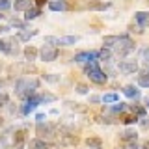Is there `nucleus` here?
Returning a JSON list of instances; mask_svg holds the SVG:
<instances>
[{
  "label": "nucleus",
  "instance_id": "nucleus-1",
  "mask_svg": "<svg viewBox=\"0 0 149 149\" xmlns=\"http://www.w3.org/2000/svg\"><path fill=\"white\" fill-rule=\"evenodd\" d=\"M39 88V80L37 78H30V77H24L21 80H17L15 84V90H17V95L21 99H30L34 97V91Z\"/></svg>",
  "mask_w": 149,
  "mask_h": 149
},
{
  "label": "nucleus",
  "instance_id": "nucleus-2",
  "mask_svg": "<svg viewBox=\"0 0 149 149\" xmlns=\"http://www.w3.org/2000/svg\"><path fill=\"white\" fill-rule=\"evenodd\" d=\"M86 74H88V78H90L91 82H95V84H104L106 82V74L101 71V67H99V63H97V60H91V62H88L86 65Z\"/></svg>",
  "mask_w": 149,
  "mask_h": 149
},
{
  "label": "nucleus",
  "instance_id": "nucleus-3",
  "mask_svg": "<svg viewBox=\"0 0 149 149\" xmlns=\"http://www.w3.org/2000/svg\"><path fill=\"white\" fill-rule=\"evenodd\" d=\"M132 49H134V43L130 41V37L119 36L118 43H116V52H118V56H127Z\"/></svg>",
  "mask_w": 149,
  "mask_h": 149
},
{
  "label": "nucleus",
  "instance_id": "nucleus-4",
  "mask_svg": "<svg viewBox=\"0 0 149 149\" xmlns=\"http://www.w3.org/2000/svg\"><path fill=\"white\" fill-rule=\"evenodd\" d=\"M119 71L125 73V74H134L138 71V62L136 60H123L119 63Z\"/></svg>",
  "mask_w": 149,
  "mask_h": 149
},
{
  "label": "nucleus",
  "instance_id": "nucleus-5",
  "mask_svg": "<svg viewBox=\"0 0 149 149\" xmlns=\"http://www.w3.org/2000/svg\"><path fill=\"white\" fill-rule=\"evenodd\" d=\"M0 50H4L6 54H17L19 49H17V39L11 37V39H6V41H0Z\"/></svg>",
  "mask_w": 149,
  "mask_h": 149
},
{
  "label": "nucleus",
  "instance_id": "nucleus-6",
  "mask_svg": "<svg viewBox=\"0 0 149 149\" xmlns=\"http://www.w3.org/2000/svg\"><path fill=\"white\" fill-rule=\"evenodd\" d=\"M39 54H41V60H43V62H54V60L58 58V50H56L54 47H43Z\"/></svg>",
  "mask_w": 149,
  "mask_h": 149
},
{
  "label": "nucleus",
  "instance_id": "nucleus-7",
  "mask_svg": "<svg viewBox=\"0 0 149 149\" xmlns=\"http://www.w3.org/2000/svg\"><path fill=\"white\" fill-rule=\"evenodd\" d=\"M41 102V97H37V95H34V97H30V99L26 101V104L22 106V114H30V112H34L36 108H37V104Z\"/></svg>",
  "mask_w": 149,
  "mask_h": 149
},
{
  "label": "nucleus",
  "instance_id": "nucleus-8",
  "mask_svg": "<svg viewBox=\"0 0 149 149\" xmlns=\"http://www.w3.org/2000/svg\"><path fill=\"white\" fill-rule=\"evenodd\" d=\"M54 125H49V123H37V134H39V136H54Z\"/></svg>",
  "mask_w": 149,
  "mask_h": 149
},
{
  "label": "nucleus",
  "instance_id": "nucleus-9",
  "mask_svg": "<svg viewBox=\"0 0 149 149\" xmlns=\"http://www.w3.org/2000/svg\"><path fill=\"white\" fill-rule=\"evenodd\" d=\"M86 8L88 9H93V11H102V9L110 8V4L108 2H101V0H90V2L86 4Z\"/></svg>",
  "mask_w": 149,
  "mask_h": 149
},
{
  "label": "nucleus",
  "instance_id": "nucleus-10",
  "mask_svg": "<svg viewBox=\"0 0 149 149\" xmlns=\"http://www.w3.org/2000/svg\"><path fill=\"white\" fill-rule=\"evenodd\" d=\"M95 58H99V52H78V54H74V62H91Z\"/></svg>",
  "mask_w": 149,
  "mask_h": 149
},
{
  "label": "nucleus",
  "instance_id": "nucleus-11",
  "mask_svg": "<svg viewBox=\"0 0 149 149\" xmlns=\"http://www.w3.org/2000/svg\"><path fill=\"white\" fill-rule=\"evenodd\" d=\"M134 19H136V22L140 24V28H146L149 24V11H138V13H134Z\"/></svg>",
  "mask_w": 149,
  "mask_h": 149
},
{
  "label": "nucleus",
  "instance_id": "nucleus-12",
  "mask_svg": "<svg viewBox=\"0 0 149 149\" xmlns=\"http://www.w3.org/2000/svg\"><path fill=\"white\" fill-rule=\"evenodd\" d=\"M49 8L52 9V11H63V9H67V4H65L63 0H52V2L49 4Z\"/></svg>",
  "mask_w": 149,
  "mask_h": 149
},
{
  "label": "nucleus",
  "instance_id": "nucleus-13",
  "mask_svg": "<svg viewBox=\"0 0 149 149\" xmlns=\"http://www.w3.org/2000/svg\"><path fill=\"white\" fill-rule=\"evenodd\" d=\"M123 93L127 97H130V99H138V97H140V90H136L134 86H125L123 88Z\"/></svg>",
  "mask_w": 149,
  "mask_h": 149
},
{
  "label": "nucleus",
  "instance_id": "nucleus-14",
  "mask_svg": "<svg viewBox=\"0 0 149 149\" xmlns=\"http://www.w3.org/2000/svg\"><path fill=\"white\" fill-rule=\"evenodd\" d=\"M15 11H28L30 9V0H15Z\"/></svg>",
  "mask_w": 149,
  "mask_h": 149
},
{
  "label": "nucleus",
  "instance_id": "nucleus-15",
  "mask_svg": "<svg viewBox=\"0 0 149 149\" xmlns=\"http://www.w3.org/2000/svg\"><path fill=\"white\" fill-rule=\"evenodd\" d=\"M62 136H63V138L60 140V143H62V146H74V143L78 142L74 134H62Z\"/></svg>",
  "mask_w": 149,
  "mask_h": 149
},
{
  "label": "nucleus",
  "instance_id": "nucleus-16",
  "mask_svg": "<svg viewBox=\"0 0 149 149\" xmlns=\"http://www.w3.org/2000/svg\"><path fill=\"white\" fill-rule=\"evenodd\" d=\"M13 146H15V149H22V146H24V132H22V130L15 132V140H13Z\"/></svg>",
  "mask_w": 149,
  "mask_h": 149
},
{
  "label": "nucleus",
  "instance_id": "nucleus-17",
  "mask_svg": "<svg viewBox=\"0 0 149 149\" xmlns=\"http://www.w3.org/2000/svg\"><path fill=\"white\" fill-rule=\"evenodd\" d=\"M28 147H30V149H47V143L41 138H36V140H30Z\"/></svg>",
  "mask_w": 149,
  "mask_h": 149
},
{
  "label": "nucleus",
  "instance_id": "nucleus-18",
  "mask_svg": "<svg viewBox=\"0 0 149 149\" xmlns=\"http://www.w3.org/2000/svg\"><path fill=\"white\" fill-rule=\"evenodd\" d=\"M86 146L90 149H102V142L99 138H88L86 140Z\"/></svg>",
  "mask_w": 149,
  "mask_h": 149
},
{
  "label": "nucleus",
  "instance_id": "nucleus-19",
  "mask_svg": "<svg viewBox=\"0 0 149 149\" xmlns=\"http://www.w3.org/2000/svg\"><path fill=\"white\" fill-rule=\"evenodd\" d=\"M138 84L142 88H149V71H143L138 74Z\"/></svg>",
  "mask_w": 149,
  "mask_h": 149
},
{
  "label": "nucleus",
  "instance_id": "nucleus-20",
  "mask_svg": "<svg viewBox=\"0 0 149 149\" xmlns=\"http://www.w3.org/2000/svg\"><path fill=\"white\" fill-rule=\"evenodd\" d=\"M34 36H37V30H22L21 34H19V39H21V41H28V39H32Z\"/></svg>",
  "mask_w": 149,
  "mask_h": 149
},
{
  "label": "nucleus",
  "instance_id": "nucleus-21",
  "mask_svg": "<svg viewBox=\"0 0 149 149\" xmlns=\"http://www.w3.org/2000/svg\"><path fill=\"white\" fill-rule=\"evenodd\" d=\"M41 15V9L39 8H30L26 11V15H24V19L26 21H32V19H36V17H39Z\"/></svg>",
  "mask_w": 149,
  "mask_h": 149
},
{
  "label": "nucleus",
  "instance_id": "nucleus-22",
  "mask_svg": "<svg viewBox=\"0 0 149 149\" xmlns=\"http://www.w3.org/2000/svg\"><path fill=\"white\" fill-rule=\"evenodd\" d=\"M24 58L28 60V62L36 60V58H37V50L34 49V47H26V49H24Z\"/></svg>",
  "mask_w": 149,
  "mask_h": 149
},
{
  "label": "nucleus",
  "instance_id": "nucleus-23",
  "mask_svg": "<svg viewBox=\"0 0 149 149\" xmlns=\"http://www.w3.org/2000/svg\"><path fill=\"white\" fill-rule=\"evenodd\" d=\"M121 138H123V140H127V142H136L138 134H136V130H125V132L121 134Z\"/></svg>",
  "mask_w": 149,
  "mask_h": 149
},
{
  "label": "nucleus",
  "instance_id": "nucleus-24",
  "mask_svg": "<svg viewBox=\"0 0 149 149\" xmlns=\"http://www.w3.org/2000/svg\"><path fill=\"white\" fill-rule=\"evenodd\" d=\"M78 41L77 36H65V37H60V45H74Z\"/></svg>",
  "mask_w": 149,
  "mask_h": 149
},
{
  "label": "nucleus",
  "instance_id": "nucleus-25",
  "mask_svg": "<svg viewBox=\"0 0 149 149\" xmlns=\"http://www.w3.org/2000/svg\"><path fill=\"white\" fill-rule=\"evenodd\" d=\"M118 39H119V36H106L104 39H102V45L112 47V45H116V43H118Z\"/></svg>",
  "mask_w": 149,
  "mask_h": 149
},
{
  "label": "nucleus",
  "instance_id": "nucleus-26",
  "mask_svg": "<svg viewBox=\"0 0 149 149\" xmlns=\"http://www.w3.org/2000/svg\"><path fill=\"white\" fill-rule=\"evenodd\" d=\"M110 58H112L110 49H101L99 50V60H110Z\"/></svg>",
  "mask_w": 149,
  "mask_h": 149
},
{
  "label": "nucleus",
  "instance_id": "nucleus-27",
  "mask_svg": "<svg viewBox=\"0 0 149 149\" xmlns=\"http://www.w3.org/2000/svg\"><path fill=\"white\" fill-rule=\"evenodd\" d=\"M118 101V95L116 93H106L104 97H102V102H116Z\"/></svg>",
  "mask_w": 149,
  "mask_h": 149
},
{
  "label": "nucleus",
  "instance_id": "nucleus-28",
  "mask_svg": "<svg viewBox=\"0 0 149 149\" xmlns=\"http://www.w3.org/2000/svg\"><path fill=\"white\" fill-rule=\"evenodd\" d=\"M43 78L47 82H58L60 80V74H43Z\"/></svg>",
  "mask_w": 149,
  "mask_h": 149
},
{
  "label": "nucleus",
  "instance_id": "nucleus-29",
  "mask_svg": "<svg viewBox=\"0 0 149 149\" xmlns=\"http://www.w3.org/2000/svg\"><path fill=\"white\" fill-rule=\"evenodd\" d=\"M45 43H49V45H60V39H58V37H52V36H47L45 37Z\"/></svg>",
  "mask_w": 149,
  "mask_h": 149
},
{
  "label": "nucleus",
  "instance_id": "nucleus-30",
  "mask_svg": "<svg viewBox=\"0 0 149 149\" xmlns=\"http://www.w3.org/2000/svg\"><path fill=\"white\" fill-rule=\"evenodd\" d=\"M9 8H11V2H9V0H0V11H6Z\"/></svg>",
  "mask_w": 149,
  "mask_h": 149
},
{
  "label": "nucleus",
  "instance_id": "nucleus-31",
  "mask_svg": "<svg viewBox=\"0 0 149 149\" xmlns=\"http://www.w3.org/2000/svg\"><path fill=\"white\" fill-rule=\"evenodd\" d=\"M132 112L138 116H146V108H142V106H132Z\"/></svg>",
  "mask_w": 149,
  "mask_h": 149
},
{
  "label": "nucleus",
  "instance_id": "nucleus-32",
  "mask_svg": "<svg viewBox=\"0 0 149 149\" xmlns=\"http://www.w3.org/2000/svg\"><path fill=\"white\" fill-rule=\"evenodd\" d=\"M142 60L149 65V49H143V50H142Z\"/></svg>",
  "mask_w": 149,
  "mask_h": 149
},
{
  "label": "nucleus",
  "instance_id": "nucleus-33",
  "mask_svg": "<svg viewBox=\"0 0 149 149\" xmlns=\"http://www.w3.org/2000/svg\"><path fill=\"white\" fill-rule=\"evenodd\" d=\"M125 108H127V106H125V104H123V102H118V104H116V106H114V108H112V112H123Z\"/></svg>",
  "mask_w": 149,
  "mask_h": 149
},
{
  "label": "nucleus",
  "instance_id": "nucleus-34",
  "mask_svg": "<svg viewBox=\"0 0 149 149\" xmlns=\"http://www.w3.org/2000/svg\"><path fill=\"white\" fill-rule=\"evenodd\" d=\"M52 101H54V95H49V93L41 95V102H52Z\"/></svg>",
  "mask_w": 149,
  "mask_h": 149
},
{
  "label": "nucleus",
  "instance_id": "nucleus-35",
  "mask_svg": "<svg viewBox=\"0 0 149 149\" xmlns=\"http://www.w3.org/2000/svg\"><path fill=\"white\" fill-rule=\"evenodd\" d=\"M134 121H138V119H136V116H127V118H123V123H127V125L134 123Z\"/></svg>",
  "mask_w": 149,
  "mask_h": 149
},
{
  "label": "nucleus",
  "instance_id": "nucleus-36",
  "mask_svg": "<svg viewBox=\"0 0 149 149\" xmlns=\"http://www.w3.org/2000/svg\"><path fill=\"white\" fill-rule=\"evenodd\" d=\"M77 91H78V93H82V95H84V93H88V88L84 86V84H78V86H77Z\"/></svg>",
  "mask_w": 149,
  "mask_h": 149
},
{
  "label": "nucleus",
  "instance_id": "nucleus-37",
  "mask_svg": "<svg viewBox=\"0 0 149 149\" xmlns=\"http://www.w3.org/2000/svg\"><path fill=\"white\" fill-rule=\"evenodd\" d=\"M11 26H15V28H21V30H24V28H22V22H21V21H15V19L11 21Z\"/></svg>",
  "mask_w": 149,
  "mask_h": 149
},
{
  "label": "nucleus",
  "instance_id": "nucleus-38",
  "mask_svg": "<svg viewBox=\"0 0 149 149\" xmlns=\"http://www.w3.org/2000/svg\"><path fill=\"white\" fill-rule=\"evenodd\" d=\"M6 102H8V95H6V93H2V95H0V106H4Z\"/></svg>",
  "mask_w": 149,
  "mask_h": 149
},
{
  "label": "nucleus",
  "instance_id": "nucleus-39",
  "mask_svg": "<svg viewBox=\"0 0 149 149\" xmlns=\"http://www.w3.org/2000/svg\"><path fill=\"white\" fill-rule=\"evenodd\" d=\"M36 119H37V123H45V119H47V118H45V114H37V116H36Z\"/></svg>",
  "mask_w": 149,
  "mask_h": 149
},
{
  "label": "nucleus",
  "instance_id": "nucleus-40",
  "mask_svg": "<svg viewBox=\"0 0 149 149\" xmlns=\"http://www.w3.org/2000/svg\"><path fill=\"white\" fill-rule=\"evenodd\" d=\"M90 101H91V102H99V101H102V99H101V97H97V95H93V97H90Z\"/></svg>",
  "mask_w": 149,
  "mask_h": 149
},
{
  "label": "nucleus",
  "instance_id": "nucleus-41",
  "mask_svg": "<svg viewBox=\"0 0 149 149\" xmlns=\"http://www.w3.org/2000/svg\"><path fill=\"white\" fill-rule=\"evenodd\" d=\"M142 127H149V121H147V119H143V121H142Z\"/></svg>",
  "mask_w": 149,
  "mask_h": 149
},
{
  "label": "nucleus",
  "instance_id": "nucleus-42",
  "mask_svg": "<svg viewBox=\"0 0 149 149\" xmlns=\"http://www.w3.org/2000/svg\"><path fill=\"white\" fill-rule=\"evenodd\" d=\"M36 4H37V6H43V4H45V0H36Z\"/></svg>",
  "mask_w": 149,
  "mask_h": 149
},
{
  "label": "nucleus",
  "instance_id": "nucleus-43",
  "mask_svg": "<svg viewBox=\"0 0 149 149\" xmlns=\"http://www.w3.org/2000/svg\"><path fill=\"white\" fill-rule=\"evenodd\" d=\"M143 149H149V140H147L146 143H143Z\"/></svg>",
  "mask_w": 149,
  "mask_h": 149
},
{
  "label": "nucleus",
  "instance_id": "nucleus-44",
  "mask_svg": "<svg viewBox=\"0 0 149 149\" xmlns=\"http://www.w3.org/2000/svg\"><path fill=\"white\" fill-rule=\"evenodd\" d=\"M6 30H8L6 26H0V32H6Z\"/></svg>",
  "mask_w": 149,
  "mask_h": 149
},
{
  "label": "nucleus",
  "instance_id": "nucleus-45",
  "mask_svg": "<svg viewBox=\"0 0 149 149\" xmlns=\"http://www.w3.org/2000/svg\"><path fill=\"white\" fill-rule=\"evenodd\" d=\"M147 106H149V99H147Z\"/></svg>",
  "mask_w": 149,
  "mask_h": 149
},
{
  "label": "nucleus",
  "instance_id": "nucleus-46",
  "mask_svg": "<svg viewBox=\"0 0 149 149\" xmlns=\"http://www.w3.org/2000/svg\"><path fill=\"white\" fill-rule=\"evenodd\" d=\"M0 17H2V15H0Z\"/></svg>",
  "mask_w": 149,
  "mask_h": 149
}]
</instances>
